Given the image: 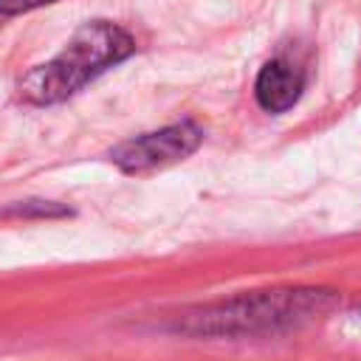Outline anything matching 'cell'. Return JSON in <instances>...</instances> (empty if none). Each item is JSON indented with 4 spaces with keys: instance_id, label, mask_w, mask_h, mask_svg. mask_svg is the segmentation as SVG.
Wrapping results in <instances>:
<instances>
[{
    "instance_id": "cell-1",
    "label": "cell",
    "mask_w": 361,
    "mask_h": 361,
    "mask_svg": "<svg viewBox=\"0 0 361 361\" xmlns=\"http://www.w3.org/2000/svg\"><path fill=\"white\" fill-rule=\"evenodd\" d=\"M341 305L338 290L330 288H274L251 290L212 305H197L169 322L172 333L197 338H243L274 336L307 327Z\"/></svg>"
},
{
    "instance_id": "cell-2",
    "label": "cell",
    "mask_w": 361,
    "mask_h": 361,
    "mask_svg": "<svg viewBox=\"0 0 361 361\" xmlns=\"http://www.w3.org/2000/svg\"><path fill=\"white\" fill-rule=\"evenodd\" d=\"M133 51H135V39L118 23L110 20L85 23L54 59L31 68L17 82V93L23 102L37 107L59 104L68 96L79 93L87 82L110 71L113 65L124 62Z\"/></svg>"
},
{
    "instance_id": "cell-3",
    "label": "cell",
    "mask_w": 361,
    "mask_h": 361,
    "mask_svg": "<svg viewBox=\"0 0 361 361\" xmlns=\"http://www.w3.org/2000/svg\"><path fill=\"white\" fill-rule=\"evenodd\" d=\"M200 144H203V127L192 118H183L161 130L121 141L118 147L110 149V161L127 175H144L183 161Z\"/></svg>"
},
{
    "instance_id": "cell-4",
    "label": "cell",
    "mask_w": 361,
    "mask_h": 361,
    "mask_svg": "<svg viewBox=\"0 0 361 361\" xmlns=\"http://www.w3.org/2000/svg\"><path fill=\"white\" fill-rule=\"evenodd\" d=\"M302 90H305V71L285 56L268 59L254 79V99L265 113L290 110L299 102Z\"/></svg>"
},
{
    "instance_id": "cell-5",
    "label": "cell",
    "mask_w": 361,
    "mask_h": 361,
    "mask_svg": "<svg viewBox=\"0 0 361 361\" xmlns=\"http://www.w3.org/2000/svg\"><path fill=\"white\" fill-rule=\"evenodd\" d=\"M71 214V209L54 203V200H23V203H11L8 209L0 212V220H31V217H65Z\"/></svg>"
},
{
    "instance_id": "cell-6",
    "label": "cell",
    "mask_w": 361,
    "mask_h": 361,
    "mask_svg": "<svg viewBox=\"0 0 361 361\" xmlns=\"http://www.w3.org/2000/svg\"><path fill=\"white\" fill-rule=\"evenodd\" d=\"M51 3H59V0H0V17H17L25 11L51 6Z\"/></svg>"
}]
</instances>
